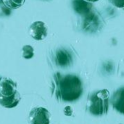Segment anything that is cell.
Listing matches in <instances>:
<instances>
[{
  "label": "cell",
  "instance_id": "obj_14",
  "mask_svg": "<svg viewBox=\"0 0 124 124\" xmlns=\"http://www.w3.org/2000/svg\"><path fill=\"white\" fill-rule=\"evenodd\" d=\"M1 76H0V80H1Z\"/></svg>",
  "mask_w": 124,
  "mask_h": 124
},
{
  "label": "cell",
  "instance_id": "obj_5",
  "mask_svg": "<svg viewBox=\"0 0 124 124\" xmlns=\"http://www.w3.org/2000/svg\"><path fill=\"white\" fill-rule=\"evenodd\" d=\"M17 92L16 83L7 77H1L0 80V94L4 97H9Z\"/></svg>",
  "mask_w": 124,
  "mask_h": 124
},
{
  "label": "cell",
  "instance_id": "obj_10",
  "mask_svg": "<svg viewBox=\"0 0 124 124\" xmlns=\"http://www.w3.org/2000/svg\"><path fill=\"white\" fill-rule=\"evenodd\" d=\"M2 4L9 9H15L20 7L25 2V0H1Z\"/></svg>",
  "mask_w": 124,
  "mask_h": 124
},
{
  "label": "cell",
  "instance_id": "obj_1",
  "mask_svg": "<svg viewBox=\"0 0 124 124\" xmlns=\"http://www.w3.org/2000/svg\"><path fill=\"white\" fill-rule=\"evenodd\" d=\"M53 78V92L58 100L72 102L81 97L84 87L78 76L72 74L62 75L60 73H56Z\"/></svg>",
  "mask_w": 124,
  "mask_h": 124
},
{
  "label": "cell",
  "instance_id": "obj_8",
  "mask_svg": "<svg viewBox=\"0 0 124 124\" xmlns=\"http://www.w3.org/2000/svg\"><path fill=\"white\" fill-rule=\"evenodd\" d=\"M20 99V94L18 92L9 97H4L0 94V105L5 108H13L19 104Z\"/></svg>",
  "mask_w": 124,
  "mask_h": 124
},
{
  "label": "cell",
  "instance_id": "obj_3",
  "mask_svg": "<svg viewBox=\"0 0 124 124\" xmlns=\"http://www.w3.org/2000/svg\"><path fill=\"white\" fill-rule=\"evenodd\" d=\"M28 123L29 124H49L50 113L44 108L36 107L29 113Z\"/></svg>",
  "mask_w": 124,
  "mask_h": 124
},
{
  "label": "cell",
  "instance_id": "obj_13",
  "mask_svg": "<svg viewBox=\"0 0 124 124\" xmlns=\"http://www.w3.org/2000/svg\"><path fill=\"white\" fill-rule=\"evenodd\" d=\"M84 1H86L87 2H89V3H93V2H96V1H97L99 0H84Z\"/></svg>",
  "mask_w": 124,
  "mask_h": 124
},
{
  "label": "cell",
  "instance_id": "obj_7",
  "mask_svg": "<svg viewBox=\"0 0 124 124\" xmlns=\"http://www.w3.org/2000/svg\"><path fill=\"white\" fill-rule=\"evenodd\" d=\"M72 55L65 49H60L56 52L55 62L57 65L61 68H65L69 66L72 63Z\"/></svg>",
  "mask_w": 124,
  "mask_h": 124
},
{
  "label": "cell",
  "instance_id": "obj_9",
  "mask_svg": "<svg viewBox=\"0 0 124 124\" xmlns=\"http://www.w3.org/2000/svg\"><path fill=\"white\" fill-rule=\"evenodd\" d=\"M73 7L74 10L77 13L86 15L87 14L91 12L92 5L91 3L87 2L84 0H73Z\"/></svg>",
  "mask_w": 124,
  "mask_h": 124
},
{
  "label": "cell",
  "instance_id": "obj_6",
  "mask_svg": "<svg viewBox=\"0 0 124 124\" xmlns=\"http://www.w3.org/2000/svg\"><path fill=\"white\" fill-rule=\"evenodd\" d=\"M110 102L115 110L124 115V86L118 89L113 93Z\"/></svg>",
  "mask_w": 124,
  "mask_h": 124
},
{
  "label": "cell",
  "instance_id": "obj_11",
  "mask_svg": "<svg viewBox=\"0 0 124 124\" xmlns=\"http://www.w3.org/2000/svg\"><path fill=\"white\" fill-rule=\"evenodd\" d=\"M22 56L26 60H30L34 56V49L31 45H25L22 49Z\"/></svg>",
  "mask_w": 124,
  "mask_h": 124
},
{
  "label": "cell",
  "instance_id": "obj_12",
  "mask_svg": "<svg viewBox=\"0 0 124 124\" xmlns=\"http://www.w3.org/2000/svg\"><path fill=\"white\" fill-rule=\"evenodd\" d=\"M109 1L116 7L124 9V0H109Z\"/></svg>",
  "mask_w": 124,
  "mask_h": 124
},
{
  "label": "cell",
  "instance_id": "obj_2",
  "mask_svg": "<svg viewBox=\"0 0 124 124\" xmlns=\"http://www.w3.org/2000/svg\"><path fill=\"white\" fill-rule=\"evenodd\" d=\"M110 100V92L108 89H102L89 94L86 108L93 116H100L108 111Z\"/></svg>",
  "mask_w": 124,
  "mask_h": 124
},
{
  "label": "cell",
  "instance_id": "obj_4",
  "mask_svg": "<svg viewBox=\"0 0 124 124\" xmlns=\"http://www.w3.org/2000/svg\"><path fill=\"white\" fill-rule=\"evenodd\" d=\"M47 33L48 28L42 21H36L33 23L29 28V34L36 41L44 39L47 36Z\"/></svg>",
  "mask_w": 124,
  "mask_h": 124
}]
</instances>
